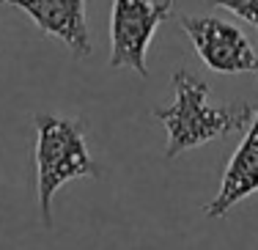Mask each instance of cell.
I'll return each instance as SVG.
<instances>
[{
  "label": "cell",
  "mask_w": 258,
  "mask_h": 250,
  "mask_svg": "<svg viewBox=\"0 0 258 250\" xmlns=\"http://www.w3.org/2000/svg\"><path fill=\"white\" fill-rule=\"evenodd\" d=\"M170 80H173V102L168 107L151 110V115L168 132V143H165L168 160H173L189 149H198L209 140L244 130L255 113V107L250 105L214 107L209 102V85L187 69H176Z\"/></svg>",
  "instance_id": "1"
},
{
  "label": "cell",
  "mask_w": 258,
  "mask_h": 250,
  "mask_svg": "<svg viewBox=\"0 0 258 250\" xmlns=\"http://www.w3.org/2000/svg\"><path fill=\"white\" fill-rule=\"evenodd\" d=\"M209 3L220 6V9H228L239 20H244V22L258 28V0H209Z\"/></svg>",
  "instance_id": "7"
},
{
  "label": "cell",
  "mask_w": 258,
  "mask_h": 250,
  "mask_svg": "<svg viewBox=\"0 0 258 250\" xmlns=\"http://www.w3.org/2000/svg\"><path fill=\"white\" fill-rule=\"evenodd\" d=\"M36 187L41 223L52 228V198L66 181L96 179L99 165L85 143L83 127L75 118L41 113L36 115Z\"/></svg>",
  "instance_id": "2"
},
{
  "label": "cell",
  "mask_w": 258,
  "mask_h": 250,
  "mask_svg": "<svg viewBox=\"0 0 258 250\" xmlns=\"http://www.w3.org/2000/svg\"><path fill=\"white\" fill-rule=\"evenodd\" d=\"M6 6H17L33 20L41 33L58 39L77 58H88L91 47L88 25H85V0H0Z\"/></svg>",
  "instance_id": "5"
},
{
  "label": "cell",
  "mask_w": 258,
  "mask_h": 250,
  "mask_svg": "<svg viewBox=\"0 0 258 250\" xmlns=\"http://www.w3.org/2000/svg\"><path fill=\"white\" fill-rule=\"evenodd\" d=\"M258 193V107L247 124V135L233 151L228 168L223 173L220 190L206 206V217H225L231 206Z\"/></svg>",
  "instance_id": "6"
},
{
  "label": "cell",
  "mask_w": 258,
  "mask_h": 250,
  "mask_svg": "<svg viewBox=\"0 0 258 250\" xmlns=\"http://www.w3.org/2000/svg\"><path fill=\"white\" fill-rule=\"evenodd\" d=\"M181 28L212 72L258 77V52L236 25L220 17H181Z\"/></svg>",
  "instance_id": "4"
},
{
  "label": "cell",
  "mask_w": 258,
  "mask_h": 250,
  "mask_svg": "<svg viewBox=\"0 0 258 250\" xmlns=\"http://www.w3.org/2000/svg\"><path fill=\"white\" fill-rule=\"evenodd\" d=\"M173 11V0H113L110 14V69L149 77V47L157 28Z\"/></svg>",
  "instance_id": "3"
}]
</instances>
